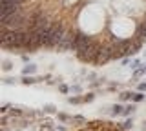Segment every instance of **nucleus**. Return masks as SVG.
<instances>
[{
  "mask_svg": "<svg viewBox=\"0 0 146 131\" xmlns=\"http://www.w3.org/2000/svg\"><path fill=\"white\" fill-rule=\"evenodd\" d=\"M2 47L71 51L84 64L131 57L146 42V0H0Z\"/></svg>",
  "mask_w": 146,
  "mask_h": 131,
  "instance_id": "1",
  "label": "nucleus"
},
{
  "mask_svg": "<svg viewBox=\"0 0 146 131\" xmlns=\"http://www.w3.org/2000/svg\"><path fill=\"white\" fill-rule=\"evenodd\" d=\"M40 78H35V76H29V75H24L20 78V82L24 84V86H31V84H35V82H38Z\"/></svg>",
  "mask_w": 146,
  "mask_h": 131,
  "instance_id": "2",
  "label": "nucleus"
},
{
  "mask_svg": "<svg viewBox=\"0 0 146 131\" xmlns=\"http://www.w3.org/2000/svg\"><path fill=\"white\" fill-rule=\"evenodd\" d=\"M122 111H124V107L119 106V104H115V106L111 107V111H110V115H111V117H117V115H122Z\"/></svg>",
  "mask_w": 146,
  "mask_h": 131,
  "instance_id": "3",
  "label": "nucleus"
},
{
  "mask_svg": "<svg viewBox=\"0 0 146 131\" xmlns=\"http://www.w3.org/2000/svg\"><path fill=\"white\" fill-rule=\"evenodd\" d=\"M36 71V66H33V64H27L24 69H22V73L24 75H31V73H35Z\"/></svg>",
  "mask_w": 146,
  "mask_h": 131,
  "instance_id": "4",
  "label": "nucleus"
},
{
  "mask_svg": "<svg viewBox=\"0 0 146 131\" xmlns=\"http://www.w3.org/2000/svg\"><path fill=\"white\" fill-rule=\"evenodd\" d=\"M119 97H121V100H133V93L131 91H122Z\"/></svg>",
  "mask_w": 146,
  "mask_h": 131,
  "instance_id": "5",
  "label": "nucleus"
},
{
  "mask_svg": "<svg viewBox=\"0 0 146 131\" xmlns=\"http://www.w3.org/2000/svg\"><path fill=\"white\" fill-rule=\"evenodd\" d=\"M146 73V64L143 67H139V69H135V73H133V78H139V76H143Z\"/></svg>",
  "mask_w": 146,
  "mask_h": 131,
  "instance_id": "6",
  "label": "nucleus"
},
{
  "mask_svg": "<svg viewBox=\"0 0 146 131\" xmlns=\"http://www.w3.org/2000/svg\"><path fill=\"white\" fill-rule=\"evenodd\" d=\"M68 102H70V104H82V102H84V97H70Z\"/></svg>",
  "mask_w": 146,
  "mask_h": 131,
  "instance_id": "7",
  "label": "nucleus"
},
{
  "mask_svg": "<svg viewBox=\"0 0 146 131\" xmlns=\"http://www.w3.org/2000/svg\"><path fill=\"white\" fill-rule=\"evenodd\" d=\"M133 111H135V106H126V107H124V111H122V115L128 117V115H131Z\"/></svg>",
  "mask_w": 146,
  "mask_h": 131,
  "instance_id": "8",
  "label": "nucleus"
},
{
  "mask_svg": "<svg viewBox=\"0 0 146 131\" xmlns=\"http://www.w3.org/2000/svg\"><path fill=\"white\" fill-rule=\"evenodd\" d=\"M122 129H131V126H133V120H131V118H128L126 122H122Z\"/></svg>",
  "mask_w": 146,
  "mask_h": 131,
  "instance_id": "9",
  "label": "nucleus"
},
{
  "mask_svg": "<svg viewBox=\"0 0 146 131\" xmlns=\"http://www.w3.org/2000/svg\"><path fill=\"white\" fill-rule=\"evenodd\" d=\"M141 100H144V95H143V91L133 93V102H141Z\"/></svg>",
  "mask_w": 146,
  "mask_h": 131,
  "instance_id": "10",
  "label": "nucleus"
},
{
  "mask_svg": "<svg viewBox=\"0 0 146 131\" xmlns=\"http://www.w3.org/2000/svg\"><path fill=\"white\" fill-rule=\"evenodd\" d=\"M4 71H9V69H11V67H13V64H11V62H9V60H4Z\"/></svg>",
  "mask_w": 146,
  "mask_h": 131,
  "instance_id": "11",
  "label": "nucleus"
},
{
  "mask_svg": "<svg viewBox=\"0 0 146 131\" xmlns=\"http://www.w3.org/2000/svg\"><path fill=\"white\" fill-rule=\"evenodd\" d=\"M95 98V95L93 93H88V95H84V102H91Z\"/></svg>",
  "mask_w": 146,
  "mask_h": 131,
  "instance_id": "12",
  "label": "nucleus"
},
{
  "mask_svg": "<svg viewBox=\"0 0 146 131\" xmlns=\"http://www.w3.org/2000/svg\"><path fill=\"white\" fill-rule=\"evenodd\" d=\"M44 111H46V113H55V111H57V107H55V106H46Z\"/></svg>",
  "mask_w": 146,
  "mask_h": 131,
  "instance_id": "13",
  "label": "nucleus"
},
{
  "mask_svg": "<svg viewBox=\"0 0 146 131\" xmlns=\"http://www.w3.org/2000/svg\"><path fill=\"white\" fill-rule=\"evenodd\" d=\"M58 89H60L62 93H68V91H70V88H68V86H64V84H60V88H58Z\"/></svg>",
  "mask_w": 146,
  "mask_h": 131,
  "instance_id": "14",
  "label": "nucleus"
},
{
  "mask_svg": "<svg viewBox=\"0 0 146 131\" xmlns=\"http://www.w3.org/2000/svg\"><path fill=\"white\" fill-rule=\"evenodd\" d=\"M17 80L15 78H4V84H15Z\"/></svg>",
  "mask_w": 146,
  "mask_h": 131,
  "instance_id": "15",
  "label": "nucleus"
},
{
  "mask_svg": "<svg viewBox=\"0 0 146 131\" xmlns=\"http://www.w3.org/2000/svg\"><path fill=\"white\" fill-rule=\"evenodd\" d=\"M141 66V62L139 60H135V62H131V67H133V69H137V67Z\"/></svg>",
  "mask_w": 146,
  "mask_h": 131,
  "instance_id": "16",
  "label": "nucleus"
},
{
  "mask_svg": "<svg viewBox=\"0 0 146 131\" xmlns=\"http://www.w3.org/2000/svg\"><path fill=\"white\" fill-rule=\"evenodd\" d=\"M139 91H146V84H144V82L139 84Z\"/></svg>",
  "mask_w": 146,
  "mask_h": 131,
  "instance_id": "17",
  "label": "nucleus"
},
{
  "mask_svg": "<svg viewBox=\"0 0 146 131\" xmlns=\"http://www.w3.org/2000/svg\"><path fill=\"white\" fill-rule=\"evenodd\" d=\"M144 126H146V120H144Z\"/></svg>",
  "mask_w": 146,
  "mask_h": 131,
  "instance_id": "18",
  "label": "nucleus"
}]
</instances>
